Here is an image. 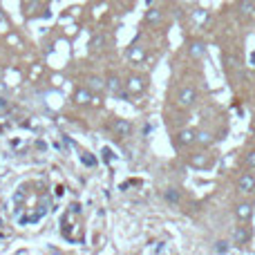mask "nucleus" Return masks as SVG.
I'll return each mask as SVG.
<instances>
[{"label":"nucleus","instance_id":"1","mask_svg":"<svg viewBox=\"0 0 255 255\" xmlns=\"http://www.w3.org/2000/svg\"><path fill=\"white\" fill-rule=\"evenodd\" d=\"M197 150H190L188 148V154H186V163L195 170H208V168H215L217 163V154L208 148H199L195 145Z\"/></svg>","mask_w":255,"mask_h":255},{"label":"nucleus","instance_id":"2","mask_svg":"<svg viewBox=\"0 0 255 255\" xmlns=\"http://www.w3.org/2000/svg\"><path fill=\"white\" fill-rule=\"evenodd\" d=\"M199 103V88L193 83H184L177 88L175 92V106L181 108V110H190Z\"/></svg>","mask_w":255,"mask_h":255},{"label":"nucleus","instance_id":"3","mask_svg":"<svg viewBox=\"0 0 255 255\" xmlns=\"http://www.w3.org/2000/svg\"><path fill=\"white\" fill-rule=\"evenodd\" d=\"M253 226L251 222H238V224L233 226V233H231V242H233L235 249H249L253 242Z\"/></svg>","mask_w":255,"mask_h":255},{"label":"nucleus","instance_id":"4","mask_svg":"<svg viewBox=\"0 0 255 255\" xmlns=\"http://www.w3.org/2000/svg\"><path fill=\"white\" fill-rule=\"evenodd\" d=\"M150 88V79L141 72H132L126 76V90L130 94V99H141Z\"/></svg>","mask_w":255,"mask_h":255},{"label":"nucleus","instance_id":"5","mask_svg":"<svg viewBox=\"0 0 255 255\" xmlns=\"http://www.w3.org/2000/svg\"><path fill=\"white\" fill-rule=\"evenodd\" d=\"M108 132H110L112 139L126 141L134 134V124H132L130 119H124V117H115V119L108 124Z\"/></svg>","mask_w":255,"mask_h":255},{"label":"nucleus","instance_id":"6","mask_svg":"<svg viewBox=\"0 0 255 255\" xmlns=\"http://www.w3.org/2000/svg\"><path fill=\"white\" fill-rule=\"evenodd\" d=\"M172 145L177 150H188V148H195L197 145V128H190V126H184L181 130H177L172 134Z\"/></svg>","mask_w":255,"mask_h":255},{"label":"nucleus","instance_id":"7","mask_svg":"<svg viewBox=\"0 0 255 255\" xmlns=\"http://www.w3.org/2000/svg\"><path fill=\"white\" fill-rule=\"evenodd\" d=\"M235 190H238L242 197H253L255 195V175L253 170H242L235 177Z\"/></svg>","mask_w":255,"mask_h":255},{"label":"nucleus","instance_id":"8","mask_svg":"<svg viewBox=\"0 0 255 255\" xmlns=\"http://www.w3.org/2000/svg\"><path fill=\"white\" fill-rule=\"evenodd\" d=\"M106 92H110L112 97L130 99V94L126 90V79H121L117 72H108L106 74Z\"/></svg>","mask_w":255,"mask_h":255},{"label":"nucleus","instance_id":"9","mask_svg":"<svg viewBox=\"0 0 255 255\" xmlns=\"http://www.w3.org/2000/svg\"><path fill=\"white\" fill-rule=\"evenodd\" d=\"M233 217L238 222H251L255 217V208H253V202L249 197H242L240 202L233 204Z\"/></svg>","mask_w":255,"mask_h":255},{"label":"nucleus","instance_id":"10","mask_svg":"<svg viewBox=\"0 0 255 255\" xmlns=\"http://www.w3.org/2000/svg\"><path fill=\"white\" fill-rule=\"evenodd\" d=\"M235 13L244 25L255 22V0H235Z\"/></svg>","mask_w":255,"mask_h":255},{"label":"nucleus","instance_id":"11","mask_svg":"<svg viewBox=\"0 0 255 255\" xmlns=\"http://www.w3.org/2000/svg\"><path fill=\"white\" fill-rule=\"evenodd\" d=\"M72 101H74V106H81V108H90L94 106V101H97V94L92 92V90L88 88V85H79V88L74 90V94H72Z\"/></svg>","mask_w":255,"mask_h":255},{"label":"nucleus","instance_id":"12","mask_svg":"<svg viewBox=\"0 0 255 255\" xmlns=\"http://www.w3.org/2000/svg\"><path fill=\"white\" fill-rule=\"evenodd\" d=\"M222 65H224V70L229 72V74H238V72L244 70L242 56L235 52H222Z\"/></svg>","mask_w":255,"mask_h":255},{"label":"nucleus","instance_id":"13","mask_svg":"<svg viewBox=\"0 0 255 255\" xmlns=\"http://www.w3.org/2000/svg\"><path fill=\"white\" fill-rule=\"evenodd\" d=\"M186 54H188V58H193V61H202V58L208 54V47H206L204 40L193 38V40L186 43Z\"/></svg>","mask_w":255,"mask_h":255},{"label":"nucleus","instance_id":"14","mask_svg":"<svg viewBox=\"0 0 255 255\" xmlns=\"http://www.w3.org/2000/svg\"><path fill=\"white\" fill-rule=\"evenodd\" d=\"M126 58L132 63V65H141V63L148 58V49L143 47V45H136V43H132L130 47L126 49Z\"/></svg>","mask_w":255,"mask_h":255},{"label":"nucleus","instance_id":"15","mask_svg":"<svg viewBox=\"0 0 255 255\" xmlns=\"http://www.w3.org/2000/svg\"><path fill=\"white\" fill-rule=\"evenodd\" d=\"M110 34L108 31H97V34L90 38V52H103V49H108L110 47Z\"/></svg>","mask_w":255,"mask_h":255},{"label":"nucleus","instance_id":"16","mask_svg":"<svg viewBox=\"0 0 255 255\" xmlns=\"http://www.w3.org/2000/svg\"><path fill=\"white\" fill-rule=\"evenodd\" d=\"M83 83L88 85V88L92 90L94 94L106 92V76H101V74H88V76L83 79Z\"/></svg>","mask_w":255,"mask_h":255},{"label":"nucleus","instance_id":"17","mask_svg":"<svg viewBox=\"0 0 255 255\" xmlns=\"http://www.w3.org/2000/svg\"><path fill=\"white\" fill-rule=\"evenodd\" d=\"M163 20H166V13H163V9H159V7H150L143 16V22L150 27H159Z\"/></svg>","mask_w":255,"mask_h":255},{"label":"nucleus","instance_id":"18","mask_svg":"<svg viewBox=\"0 0 255 255\" xmlns=\"http://www.w3.org/2000/svg\"><path fill=\"white\" fill-rule=\"evenodd\" d=\"M181 197H184V193H181V188H177V186H170V188L163 190V199H166L168 204H181Z\"/></svg>","mask_w":255,"mask_h":255},{"label":"nucleus","instance_id":"19","mask_svg":"<svg viewBox=\"0 0 255 255\" xmlns=\"http://www.w3.org/2000/svg\"><path fill=\"white\" fill-rule=\"evenodd\" d=\"M213 141H215V136H213L211 130H202V128H197V145L199 148H208V145H213Z\"/></svg>","mask_w":255,"mask_h":255},{"label":"nucleus","instance_id":"20","mask_svg":"<svg viewBox=\"0 0 255 255\" xmlns=\"http://www.w3.org/2000/svg\"><path fill=\"white\" fill-rule=\"evenodd\" d=\"M211 251L213 253H222V255L231 253V251H233V242H231V240H217V242L211 247Z\"/></svg>","mask_w":255,"mask_h":255},{"label":"nucleus","instance_id":"21","mask_svg":"<svg viewBox=\"0 0 255 255\" xmlns=\"http://www.w3.org/2000/svg\"><path fill=\"white\" fill-rule=\"evenodd\" d=\"M242 166L247 170H253L255 172V148H247L242 154Z\"/></svg>","mask_w":255,"mask_h":255},{"label":"nucleus","instance_id":"22","mask_svg":"<svg viewBox=\"0 0 255 255\" xmlns=\"http://www.w3.org/2000/svg\"><path fill=\"white\" fill-rule=\"evenodd\" d=\"M251 202H253V208H255V195H253V197H251Z\"/></svg>","mask_w":255,"mask_h":255},{"label":"nucleus","instance_id":"23","mask_svg":"<svg viewBox=\"0 0 255 255\" xmlns=\"http://www.w3.org/2000/svg\"><path fill=\"white\" fill-rule=\"evenodd\" d=\"M0 20H4V16H2V13H0Z\"/></svg>","mask_w":255,"mask_h":255}]
</instances>
